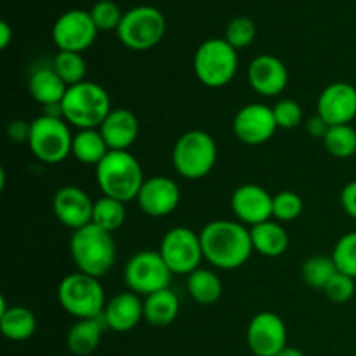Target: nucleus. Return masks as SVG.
<instances>
[{"mask_svg": "<svg viewBox=\"0 0 356 356\" xmlns=\"http://www.w3.org/2000/svg\"><path fill=\"white\" fill-rule=\"evenodd\" d=\"M204 259L219 270H236L250 259L254 252L250 228L240 221L216 219L200 232Z\"/></svg>", "mask_w": 356, "mask_h": 356, "instance_id": "obj_1", "label": "nucleus"}, {"mask_svg": "<svg viewBox=\"0 0 356 356\" xmlns=\"http://www.w3.org/2000/svg\"><path fill=\"white\" fill-rule=\"evenodd\" d=\"M70 254L80 273L101 278L113 268L117 245L111 233L90 222L73 232L70 238Z\"/></svg>", "mask_w": 356, "mask_h": 356, "instance_id": "obj_2", "label": "nucleus"}, {"mask_svg": "<svg viewBox=\"0 0 356 356\" xmlns=\"http://www.w3.org/2000/svg\"><path fill=\"white\" fill-rule=\"evenodd\" d=\"M96 181L104 197L127 204L138 198L145 176L134 155L129 152H110L96 165Z\"/></svg>", "mask_w": 356, "mask_h": 356, "instance_id": "obj_3", "label": "nucleus"}, {"mask_svg": "<svg viewBox=\"0 0 356 356\" xmlns=\"http://www.w3.org/2000/svg\"><path fill=\"white\" fill-rule=\"evenodd\" d=\"M61 106L65 120L79 127V131L99 129L104 118L113 110L106 89L89 80L68 87Z\"/></svg>", "mask_w": 356, "mask_h": 356, "instance_id": "obj_4", "label": "nucleus"}, {"mask_svg": "<svg viewBox=\"0 0 356 356\" xmlns=\"http://www.w3.org/2000/svg\"><path fill=\"white\" fill-rule=\"evenodd\" d=\"M218 162V145L209 132L193 129L177 138L172 148V165L184 179L207 176Z\"/></svg>", "mask_w": 356, "mask_h": 356, "instance_id": "obj_5", "label": "nucleus"}, {"mask_svg": "<svg viewBox=\"0 0 356 356\" xmlns=\"http://www.w3.org/2000/svg\"><path fill=\"white\" fill-rule=\"evenodd\" d=\"M58 301L66 313L79 320L97 318L106 306L99 278L86 273L66 275L58 287Z\"/></svg>", "mask_w": 356, "mask_h": 356, "instance_id": "obj_6", "label": "nucleus"}, {"mask_svg": "<svg viewBox=\"0 0 356 356\" xmlns=\"http://www.w3.org/2000/svg\"><path fill=\"white\" fill-rule=\"evenodd\" d=\"M238 56L225 38H209L198 45L193 58L197 79L209 89H221L228 86L236 75Z\"/></svg>", "mask_w": 356, "mask_h": 356, "instance_id": "obj_7", "label": "nucleus"}, {"mask_svg": "<svg viewBox=\"0 0 356 356\" xmlns=\"http://www.w3.org/2000/svg\"><path fill=\"white\" fill-rule=\"evenodd\" d=\"M72 143L73 134L65 118L40 115L31 122L28 145L40 162L49 165L65 162L72 153Z\"/></svg>", "mask_w": 356, "mask_h": 356, "instance_id": "obj_8", "label": "nucleus"}, {"mask_svg": "<svg viewBox=\"0 0 356 356\" xmlns=\"http://www.w3.org/2000/svg\"><path fill=\"white\" fill-rule=\"evenodd\" d=\"M165 17L156 7L138 6L124 14L118 26V40L132 51H148L165 35Z\"/></svg>", "mask_w": 356, "mask_h": 356, "instance_id": "obj_9", "label": "nucleus"}, {"mask_svg": "<svg viewBox=\"0 0 356 356\" xmlns=\"http://www.w3.org/2000/svg\"><path fill=\"white\" fill-rule=\"evenodd\" d=\"M125 284L129 291L138 296L155 294V292L169 289L172 271L167 268L160 252L155 250H141L127 261L124 270Z\"/></svg>", "mask_w": 356, "mask_h": 356, "instance_id": "obj_10", "label": "nucleus"}, {"mask_svg": "<svg viewBox=\"0 0 356 356\" xmlns=\"http://www.w3.org/2000/svg\"><path fill=\"white\" fill-rule=\"evenodd\" d=\"M159 252L172 275L188 277L200 268L204 259L200 233H195L186 226H176L163 235Z\"/></svg>", "mask_w": 356, "mask_h": 356, "instance_id": "obj_11", "label": "nucleus"}, {"mask_svg": "<svg viewBox=\"0 0 356 356\" xmlns=\"http://www.w3.org/2000/svg\"><path fill=\"white\" fill-rule=\"evenodd\" d=\"M97 35V28L94 24L90 13L82 9L66 10L65 14L56 19L52 26V40L58 45L59 51L80 52L94 44Z\"/></svg>", "mask_w": 356, "mask_h": 356, "instance_id": "obj_12", "label": "nucleus"}, {"mask_svg": "<svg viewBox=\"0 0 356 356\" xmlns=\"http://www.w3.org/2000/svg\"><path fill=\"white\" fill-rule=\"evenodd\" d=\"M273 108L263 103H250L240 108L233 120V132L243 145L259 146L270 141L277 132Z\"/></svg>", "mask_w": 356, "mask_h": 356, "instance_id": "obj_13", "label": "nucleus"}, {"mask_svg": "<svg viewBox=\"0 0 356 356\" xmlns=\"http://www.w3.org/2000/svg\"><path fill=\"white\" fill-rule=\"evenodd\" d=\"M247 344L256 356H277L287 348V327L273 312H261L247 327Z\"/></svg>", "mask_w": 356, "mask_h": 356, "instance_id": "obj_14", "label": "nucleus"}, {"mask_svg": "<svg viewBox=\"0 0 356 356\" xmlns=\"http://www.w3.org/2000/svg\"><path fill=\"white\" fill-rule=\"evenodd\" d=\"M229 205L236 219L250 228L273 218V197L259 184H242L236 188Z\"/></svg>", "mask_w": 356, "mask_h": 356, "instance_id": "obj_15", "label": "nucleus"}, {"mask_svg": "<svg viewBox=\"0 0 356 356\" xmlns=\"http://www.w3.org/2000/svg\"><path fill=\"white\" fill-rule=\"evenodd\" d=\"M94 202L79 186H63L52 198V212L56 219L66 228L76 229L92 222Z\"/></svg>", "mask_w": 356, "mask_h": 356, "instance_id": "obj_16", "label": "nucleus"}, {"mask_svg": "<svg viewBox=\"0 0 356 356\" xmlns=\"http://www.w3.org/2000/svg\"><path fill=\"white\" fill-rule=\"evenodd\" d=\"M316 115L332 125L351 124L356 117V87L348 82H334L322 90Z\"/></svg>", "mask_w": 356, "mask_h": 356, "instance_id": "obj_17", "label": "nucleus"}, {"mask_svg": "<svg viewBox=\"0 0 356 356\" xmlns=\"http://www.w3.org/2000/svg\"><path fill=\"white\" fill-rule=\"evenodd\" d=\"M139 209L152 218H165L172 214L181 202V190L177 183L165 176H153L145 179L138 195Z\"/></svg>", "mask_w": 356, "mask_h": 356, "instance_id": "obj_18", "label": "nucleus"}, {"mask_svg": "<svg viewBox=\"0 0 356 356\" xmlns=\"http://www.w3.org/2000/svg\"><path fill=\"white\" fill-rule=\"evenodd\" d=\"M249 83L261 96L273 97L285 90L289 83L287 66L282 59L271 54H261L252 59L249 66Z\"/></svg>", "mask_w": 356, "mask_h": 356, "instance_id": "obj_19", "label": "nucleus"}, {"mask_svg": "<svg viewBox=\"0 0 356 356\" xmlns=\"http://www.w3.org/2000/svg\"><path fill=\"white\" fill-rule=\"evenodd\" d=\"M101 318L106 329H111L113 332H131L141 320H145V301H141L139 296L131 291L120 292L106 301Z\"/></svg>", "mask_w": 356, "mask_h": 356, "instance_id": "obj_20", "label": "nucleus"}, {"mask_svg": "<svg viewBox=\"0 0 356 356\" xmlns=\"http://www.w3.org/2000/svg\"><path fill=\"white\" fill-rule=\"evenodd\" d=\"M99 132L111 152H127L139 136V118L127 108H115L104 118Z\"/></svg>", "mask_w": 356, "mask_h": 356, "instance_id": "obj_21", "label": "nucleus"}, {"mask_svg": "<svg viewBox=\"0 0 356 356\" xmlns=\"http://www.w3.org/2000/svg\"><path fill=\"white\" fill-rule=\"evenodd\" d=\"M28 90L31 97L45 108L51 104H61L68 86L59 79L54 66L49 65L31 70L28 76Z\"/></svg>", "mask_w": 356, "mask_h": 356, "instance_id": "obj_22", "label": "nucleus"}, {"mask_svg": "<svg viewBox=\"0 0 356 356\" xmlns=\"http://www.w3.org/2000/svg\"><path fill=\"white\" fill-rule=\"evenodd\" d=\"M0 330L3 337L14 343L30 339L37 330V318L33 312L21 305L7 308L6 299H0Z\"/></svg>", "mask_w": 356, "mask_h": 356, "instance_id": "obj_23", "label": "nucleus"}, {"mask_svg": "<svg viewBox=\"0 0 356 356\" xmlns=\"http://www.w3.org/2000/svg\"><path fill=\"white\" fill-rule=\"evenodd\" d=\"M254 252L264 257H278L289 249V235L278 221H264L250 228Z\"/></svg>", "mask_w": 356, "mask_h": 356, "instance_id": "obj_24", "label": "nucleus"}, {"mask_svg": "<svg viewBox=\"0 0 356 356\" xmlns=\"http://www.w3.org/2000/svg\"><path fill=\"white\" fill-rule=\"evenodd\" d=\"M104 329H106V325H104L101 316H97V318L79 320L68 330L66 346L76 356H87L94 353L97 350V346H99Z\"/></svg>", "mask_w": 356, "mask_h": 356, "instance_id": "obj_25", "label": "nucleus"}, {"mask_svg": "<svg viewBox=\"0 0 356 356\" xmlns=\"http://www.w3.org/2000/svg\"><path fill=\"white\" fill-rule=\"evenodd\" d=\"M99 129H82L73 136L72 155L86 165H99L101 160L110 153Z\"/></svg>", "mask_w": 356, "mask_h": 356, "instance_id": "obj_26", "label": "nucleus"}, {"mask_svg": "<svg viewBox=\"0 0 356 356\" xmlns=\"http://www.w3.org/2000/svg\"><path fill=\"white\" fill-rule=\"evenodd\" d=\"M186 291L198 305L212 306L221 299L222 282L214 271L198 268L186 277Z\"/></svg>", "mask_w": 356, "mask_h": 356, "instance_id": "obj_27", "label": "nucleus"}, {"mask_svg": "<svg viewBox=\"0 0 356 356\" xmlns=\"http://www.w3.org/2000/svg\"><path fill=\"white\" fill-rule=\"evenodd\" d=\"M179 315V299L170 289L155 292L145 299V320L149 325L167 327Z\"/></svg>", "mask_w": 356, "mask_h": 356, "instance_id": "obj_28", "label": "nucleus"}, {"mask_svg": "<svg viewBox=\"0 0 356 356\" xmlns=\"http://www.w3.org/2000/svg\"><path fill=\"white\" fill-rule=\"evenodd\" d=\"M125 218H127V211H125L124 202L104 197V195L99 200L94 202L92 225L99 226L104 232H117V229L122 228V225L125 222Z\"/></svg>", "mask_w": 356, "mask_h": 356, "instance_id": "obj_29", "label": "nucleus"}, {"mask_svg": "<svg viewBox=\"0 0 356 356\" xmlns=\"http://www.w3.org/2000/svg\"><path fill=\"white\" fill-rule=\"evenodd\" d=\"M337 271L332 256H312L302 263L301 277L312 289L323 291Z\"/></svg>", "mask_w": 356, "mask_h": 356, "instance_id": "obj_30", "label": "nucleus"}, {"mask_svg": "<svg viewBox=\"0 0 356 356\" xmlns=\"http://www.w3.org/2000/svg\"><path fill=\"white\" fill-rule=\"evenodd\" d=\"M323 146L336 159H350L356 155V129L346 125H332L323 138Z\"/></svg>", "mask_w": 356, "mask_h": 356, "instance_id": "obj_31", "label": "nucleus"}, {"mask_svg": "<svg viewBox=\"0 0 356 356\" xmlns=\"http://www.w3.org/2000/svg\"><path fill=\"white\" fill-rule=\"evenodd\" d=\"M52 66H54L59 79H61L68 87L76 86V83L86 80L87 63L80 52L59 51L58 54H56V58L52 59Z\"/></svg>", "mask_w": 356, "mask_h": 356, "instance_id": "obj_32", "label": "nucleus"}, {"mask_svg": "<svg viewBox=\"0 0 356 356\" xmlns=\"http://www.w3.org/2000/svg\"><path fill=\"white\" fill-rule=\"evenodd\" d=\"M332 259L341 273L356 280V232H350L341 236L334 245Z\"/></svg>", "mask_w": 356, "mask_h": 356, "instance_id": "obj_33", "label": "nucleus"}, {"mask_svg": "<svg viewBox=\"0 0 356 356\" xmlns=\"http://www.w3.org/2000/svg\"><path fill=\"white\" fill-rule=\"evenodd\" d=\"M305 211V202L296 191H280L273 197V218L282 222L296 221Z\"/></svg>", "mask_w": 356, "mask_h": 356, "instance_id": "obj_34", "label": "nucleus"}, {"mask_svg": "<svg viewBox=\"0 0 356 356\" xmlns=\"http://www.w3.org/2000/svg\"><path fill=\"white\" fill-rule=\"evenodd\" d=\"M254 38H256V24L250 17L238 16L229 21V24L226 26L225 40L236 51L249 47Z\"/></svg>", "mask_w": 356, "mask_h": 356, "instance_id": "obj_35", "label": "nucleus"}, {"mask_svg": "<svg viewBox=\"0 0 356 356\" xmlns=\"http://www.w3.org/2000/svg\"><path fill=\"white\" fill-rule=\"evenodd\" d=\"M89 13L97 30L103 31L118 30L122 17H124L117 3L111 2V0H99V2L94 3Z\"/></svg>", "mask_w": 356, "mask_h": 356, "instance_id": "obj_36", "label": "nucleus"}, {"mask_svg": "<svg viewBox=\"0 0 356 356\" xmlns=\"http://www.w3.org/2000/svg\"><path fill=\"white\" fill-rule=\"evenodd\" d=\"M273 115L275 120H277L278 129H285V131H291V129L299 127L302 124V108L298 101L294 99H280L273 106Z\"/></svg>", "mask_w": 356, "mask_h": 356, "instance_id": "obj_37", "label": "nucleus"}, {"mask_svg": "<svg viewBox=\"0 0 356 356\" xmlns=\"http://www.w3.org/2000/svg\"><path fill=\"white\" fill-rule=\"evenodd\" d=\"M355 278L348 277V275L341 273V271H337V273L330 278L329 284L325 285V289H323L327 299L336 302V305H344V302L350 301L355 296Z\"/></svg>", "mask_w": 356, "mask_h": 356, "instance_id": "obj_38", "label": "nucleus"}, {"mask_svg": "<svg viewBox=\"0 0 356 356\" xmlns=\"http://www.w3.org/2000/svg\"><path fill=\"white\" fill-rule=\"evenodd\" d=\"M341 207L350 218L356 219V181H351L341 191Z\"/></svg>", "mask_w": 356, "mask_h": 356, "instance_id": "obj_39", "label": "nucleus"}, {"mask_svg": "<svg viewBox=\"0 0 356 356\" xmlns=\"http://www.w3.org/2000/svg\"><path fill=\"white\" fill-rule=\"evenodd\" d=\"M30 131H31V122L24 120H13L7 125V136L13 139L14 143H28L30 139Z\"/></svg>", "mask_w": 356, "mask_h": 356, "instance_id": "obj_40", "label": "nucleus"}, {"mask_svg": "<svg viewBox=\"0 0 356 356\" xmlns=\"http://www.w3.org/2000/svg\"><path fill=\"white\" fill-rule=\"evenodd\" d=\"M306 131H308V134L312 136V138L323 139L325 138L327 131H329V124H327L320 115H315V117H312L306 122Z\"/></svg>", "mask_w": 356, "mask_h": 356, "instance_id": "obj_41", "label": "nucleus"}, {"mask_svg": "<svg viewBox=\"0 0 356 356\" xmlns=\"http://www.w3.org/2000/svg\"><path fill=\"white\" fill-rule=\"evenodd\" d=\"M13 38V30H10L7 21H0V49H6Z\"/></svg>", "mask_w": 356, "mask_h": 356, "instance_id": "obj_42", "label": "nucleus"}, {"mask_svg": "<svg viewBox=\"0 0 356 356\" xmlns=\"http://www.w3.org/2000/svg\"><path fill=\"white\" fill-rule=\"evenodd\" d=\"M277 356H306V355L302 353V351L299 350V348L287 346V348H284V350H282L280 353H278Z\"/></svg>", "mask_w": 356, "mask_h": 356, "instance_id": "obj_43", "label": "nucleus"}]
</instances>
